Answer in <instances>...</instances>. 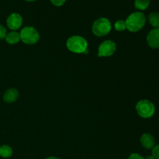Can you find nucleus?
Listing matches in <instances>:
<instances>
[{"instance_id": "aec40b11", "label": "nucleus", "mask_w": 159, "mask_h": 159, "mask_svg": "<svg viewBox=\"0 0 159 159\" xmlns=\"http://www.w3.org/2000/svg\"><path fill=\"white\" fill-rule=\"evenodd\" d=\"M144 159H155V158H154L153 156H152V155H149V156H148V157H146Z\"/></svg>"}, {"instance_id": "1a4fd4ad", "label": "nucleus", "mask_w": 159, "mask_h": 159, "mask_svg": "<svg viewBox=\"0 0 159 159\" xmlns=\"http://www.w3.org/2000/svg\"><path fill=\"white\" fill-rule=\"evenodd\" d=\"M141 144L143 147L148 150L153 149L155 146V140L154 137L150 134H144L141 138Z\"/></svg>"}, {"instance_id": "f03ea898", "label": "nucleus", "mask_w": 159, "mask_h": 159, "mask_svg": "<svg viewBox=\"0 0 159 159\" xmlns=\"http://www.w3.org/2000/svg\"><path fill=\"white\" fill-rule=\"evenodd\" d=\"M67 48L70 51L76 54L88 53V43L85 38L80 36H72L67 40Z\"/></svg>"}, {"instance_id": "4468645a", "label": "nucleus", "mask_w": 159, "mask_h": 159, "mask_svg": "<svg viewBox=\"0 0 159 159\" xmlns=\"http://www.w3.org/2000/svg\"><path fill=\"white\" fill-rule=\"evenodd\" d=\"M12 150L9 146L3 145L0 147V156L2 158H9L12 156Z\"/></svg>"}, {"instance_id": "9d476101", "label": "nucleus", "mask_w": 159, "mask_h": 159, "mask_svg": "<svg viewBox=\"0 0 159 159\" xmlns=\"http://www.w3.org/2000/svg\"><path fill=\"white\" fill-rule=\"evenodd\" d=\"M19 97V92L16 89H9L6 93H4L3 96V99L6 102H13L18 99Z\"/></svg>"}, {"instance_id": "4be33fe9", "label": "nucleus", "mask_w": 159, "mask_h": 159, "mask_svg": "<svg viewBox=\"0 0 159 159\" xmlns=\"http://www.w3.org/2000/svg\"><path fill=\"white\" fill-rule=\"evenodd\" d=\"M26 1H27V2H34V1H36V0H26Z\"/></svg>"}, {"instance_id": "f3484780", "label": "nucleus", "mask_w": 159, "mask_h": 159, "mask_svg": "<svg viewBox=\"0 0 159 159\" xmlns=\"http://www.w3.org/2000/svg\"><path fill=\"white\" fill-rule=\"evenodd\" d=\"M6 29L3 26L0 25V40H3L6 37Z\"/></svg>"}, {"instance_id": "f257e3e1", "label": "nucleus", "mask_w": 159, "mask_h": 159, "mask_svg": "<svg viewBox=\"0 0 159 159\" xmlns=\"http://www.w3.org/2000/svg\"><path fill=\"white\" fill-rule=\"evenodd\" d=\"M127 29L130 32H138L144 26L146 18L144 13L141 12H135L130 14L126 20Z\"/></svg>"}, {"instance_id": "7ed1b4c3", "label": "nucleus", "mask_w": 159, "mask_h": 159, "mask_svg": "<svg viewBox=\"0 0 159 159\" xmlns=\"http://www.w3.org/2000/svg\"><path fill=\"white\" fill-rule=\"evenodd\" d=\"M136 110L140 116L148 119L155 114V107L151 101L148 99H141L137 103Z\"/></svg>"}, {"instance_id": "6ab92c4d", "label": "nucleus", "mask_w": 159, "mask_h": 159, "mask_svg": "<svg viewBox=\"0 0 159 159\" xmlns=\"http://www.w3.org/2000/svg\"><path fill=\"white\" fill-rule=\"evenodd\" d=\"M128 159H144V158H143L141 155H140L139 154H136V153H134L131 154V155L129 156Z\"/></svg>"}, {"instance_id": "6e6552de", "label": "nucleus", "mask_w": 159, "mask_h": 159, "mask_svg": "<svg viewBox=\"0 0 159 159\" xmlns=\"http://www.w3.org/2000/svg\"><path fill=\"white\" fill-rule=\"evenodd\" d=\"M147 43L154 49L159 48V29H153L147 36Z\"/></svg>"}, {"instance_id": "f8f14e48", "label": "nucleus", "mask_w": 159, "mask_h": 159, "mask_svg": "<svg viewBox=\"0 0 159 159\" xmlns=\"http://www.w3.org/2000/svg\"><path fill=\"white\" fill-rule=\"evenodd\" d=\"M148 21L155 29H159V12H151L148 16Z\"/></svg>"}, {"instance_id": "a211bd4d", "label": "nucleus", "mask_w": 159, "mask_h": 159, "mask_svg": "<svg viewBox=\"0 0 159 159\" xmlns=\"http://www.w3.org/2000/svg\"><path fill=\"white\" fill-rule=\"evenodd\" d=\"M66 0H51V3L56 6H61L65 2Z\"/></svg>"}, {"instance_id": "423d86ee", "label": "nucleus", "mask_w": 159, "mask_h": 159, "mask_svg": "<svg viewBox=\"0 0 159 159\" xmlns=\"http://www.w3.org/2000/svg\"><path fill=\"white\" fill-rule=\"evenodd\" d=\"M116 49V43L112 40H105L99 47V57H110L113 55Z\"/></svg>"}, {"instance_id": "0eeeda50", "label": "nucleus", "mask_w": 159, "mask_h": 159, "mask_svg": "<svg viewBox=\"0 0 159 159\" xmlns=\"http://www.w3.org/2000/svg\"><path fill=\"white\" fill-rule=\"evenodd\" d=\"M6 23H7V26L9 29L12 30H16L22 26L23 19L20 14L12 13L7 18Z\"/></svg>"}, {"instance_id": "412c9836", "label": "nucleus", "mask_w": 159, "mask_h": 159, "mask_svg": "<svg viewBox=\"0 0 159 159\" xmlns=\"http://www.w3.org/2000/svg\"><path fill=\"white\" fill-rule=\"evenodd\" d=\"M46 159H59V158H56V157H48V158H47Z\"/></svg>"}, {"instance_id": "20e7f679", "label": "nucleus", "mask_w": 159, "mask_h": 159, "mask_svg": "<svg viewBox=\"0 0 159 159\" xmlns=\"http://www.w3.org/2000/svg\"><path fill=\"white\" fill-rule=\"evenodd\" d=\"M111 23L107 18H99L94 22L93 25V34L98 37L107 35L111 30Z\"/></svg>"}, {"instance_id": "dca6fc26", "label": "nucleus", "mask_w": 159, "mask_h": 159, "mask_svg": "<svg viewBox=\"0 0 159 159\" xmlns=\"http://www.w3.org/2000/svg\"><path fill=\"white\" fill-rule=\"evenodd\" d=\"M152 156L155 159H159V144L155 145L152 149Z\"/></svg>"}, {"instance_id": "9b49d317", "label": "nucleus", "mask_w": 159, "mask_h": 159, "mask_svg": "<svg viewBox=\"0 0 159 159\" xmlns=\"http://www.w3.org/2000/svg\"><path fill=\"white\" fill-rule=\"evenodd\" d=\"M5 39H6V42L9 44H16L20 40V33L16 32V31H12V32L6 34V37Z\"/></svg>"}, {"instance_id": "2eb2a0df", "label": "nucleus", "mask_w": 159, "mask_h": 159, "mask_svg": "<svg viewBox=\"0 0 159 159\" xmlns=\"http://www.w3.org/2000/svg\"><path fill=\"white\" fill-rule=\"evenodd\" d=\"M114 27L115 29L117 31H124L127 29V26H126V22L125 20H118L114 24Z\"/></svg>"}, {"instance_id": "39448f33", "label": "nucleus", "mask_w": 159, "mask_h": 159, "mask_svg": "<svg viewBox=\"0 0 159 159\" xmlns=\"http://www.w3.org/2000/svg\"><path fill=\"white\" fill-rule=\"evenodd\" d=\"M20 40L26 44H35L40 39V35L35 28L26 26L20 33Z\"/></svg>"}, {"instance_id": "ddd939ff", "label": "nucleus", "mask_w": 159, "mask_h": 159, "mask_svg": "<svg viewBox=\"0 0 159 159\" xmlns=\"http://www.w3.org/2000/svg\"><path fill=\"white\" fill-rule=\"evenodd\" d=\"M151 0H135L134 6L138 10H145L150 5Z\"/></svg>"}]
</instances>
